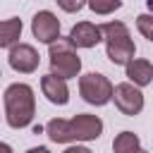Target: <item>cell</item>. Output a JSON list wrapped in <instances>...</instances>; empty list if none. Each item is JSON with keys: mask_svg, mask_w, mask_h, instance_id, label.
Masks as SVG:
<instances>
[{"mask_svg": "<svg viewBox=\"0 0 153 153\" xmlns=\"http://www.w3.org/2000/svg\"><path fill=\"white\" fill-rule=\"evenodd\" d=\"M2 153H12V148H10V143H2Z\"/></svg>", "mask_w": 153, "mask_h": 153, "instance_id": "obj_19", "label": "cell"}, {"mask_svg": "<svg viewBox=\"0 0 153 153\" xmlns=\"http://www.w3.org/2000/svg\"><path fill=\"white\" fill-rule=\"evenodd\" d=\"M88 0H57V5L65 10V12H79Z\"/></svg>", "mask_w": 153, "mask_h": 153, "instance_id": "obj_16", "label": "cell"}, {"mask_svg": "<svg viewBox=\"0 0 153 153\" xmlns=\"http://www.w3.org/2000/svg\"><path fill=\"white\" fill-rule=\"evenodd\" d=\"M146 5H148V10L153 12V0H146Z\"/></svg>", "mask_w": 153, "mask_h": 153, "instance_id": "obj_20", "label": "cell"}, {"mask_svg": "<svg viewBox=\"0 0 153 153\" xmlns=\"http://www.w3.org/2000/svg\"><path fill=\"white\" fill-rule=\"evenodd\" d=\"M136 148H141V146H139V136L134 131H120L112 141V153H131Z\"/></svg>", "mask_w": 153, "mask_h": 153, "instance_id": "obj_13", "label": "cell"}, {"mask_svg": "<svg viewBox=\"0 0 153 153\" xmlns=\"http://www.w3.org/2000/svg\"><path fill=\"white\" fill-rule=\"evenodd\" d=\"M79 93L91 105H105V103L112 100L115 86L110 84L108 76H103L98 72H88V74L79 76Z\"/></svg>", "mask_w": 153, "mask_h": 153, "instance_id": "obj_5", "label": "cell"}, {"mask_svg": "<svg viewBox=\"0 0 153 153\" xmlns=\"http://www.w3.org/2000/svg\"><path fill=\"white\" fill-rule=\"evenodd\" d=\"M41 91L43 96L55 103V105H67L69 103V88H67V79L57 76V74H45L41 76Z\"/></svg>", "mask_w": 153, "mask_h": 153, "instance_id": "obj_10", "label": "cell"}, {"mask_svg": "<svg viewBox=\"0 0 153 153\" xmlns=\"http://www.w3.org/2000/svg\"><path fill=\"white\" fill-rule=\"evenodd\" d=\"M19 36H22V19L10 17V19H5V22L0 24V45H2V48L17 45Z\"/></svg>", "mask_w": 153, "mask_h": 153, "instance_id": "obj_12", "label": "cell"}, {"mask_svg": "<svg viewBox=\"0 0 153 153\" xmlns=\"http://www.w3.org/2000/svg\"><path fill=\"white\" fill-rule=\"evenodd\" d=\"M50 74H57L62 79H74L81 72V57L74 50V43L67 38H60L50 45Z\"/></svg>", "mask_w": 153, "mask_h": 153, "instance_id": "obj_4", "label": "cell"}, {"mask_svg": "<svg viewBox=\"0 0 153 153\" xmlns=\"http://www.w3.org/2000/svg\"><path fill=\"white\" fill-rule=\"evenodd\" d=\"M65 153H91L86 146H69V148H65Z\"/></svg>", "mask_w": 153, "mask_h": 153, "instance_id": "obj_17", "label": "cell"}, {"mask_svg": "<svg viewBox=\"0 0 153 153\" xmlns=\"http://www.w3.org/2000/svg\"><path fill=\"white\" fill-rule=\"evenodd\" d=\"M103 38H105V55L112 65H129L134 60L136 45L129 36V29L124 22H105L103 26Z\"/></svg>", "mask_w": 153, "mask_h": 153, "instance_id": "obj_3", "label": "cell"}, {"mask_svg": "<svg viewBox=\"0 0 153 153\" xmlns=\"http://www.w3.org/2000/svg\"><path fill=\"white\" fill-rule=\"evenodd\" d=\"M31 31L41 43L53 45L55 41H60V19L50 10H41L31 19Z\"/></svg>", "mask_w": 153, "mask_h": 153, "instance_id": "obj_8", "label": "cell"}, {"mask_svg": "<svg viewBox=\"0 0 153 153\" xmlns=\"http://www.w3.org/2000/svg\"><path fill=\"white\" fill-rule=\"evenodd\" d=\"M5 120L12 129H24L36 115V98L29 84H10L5 88Z\"/></svg>", "mask_w": 153, "mask_h": 153, "instance_id": "obj_2", "label": "cell"}, {"mask_svg": "<svg viewBox=\"0 0 153 153\" xmlns=\"http://www.w3.org/2000/svg\"><path fill=\"white\" fill-rule=\"evenodd\" d=\"M112 100H115L117 110L122 115H127V117H134V115H139L143 110V93L131 81L117 84L115 86V93H112Z\"/></svg>", "mask_w": 153, "mask_h": 153, "instance_id": "obj_6", "label": "cell"}, {"mask_svg": "<svg viewBox=\"0 0 153 153\" xmlns=\"http://www.w3.org/2000/svg\"><path fill=\"white\" fill-rule=\"evenodd\" d=\"M45 134L55 143H67V141H96L103 134V122L98 115L79 112L72 120L55 117L45 124Z\"/></svg>", "mask_w": 153, "mask_h": 153, "instance_id": "obj_1", "label": "cell"}, {"mask_svg": "<svg viewBox=\"0 0 153 153\" xmlns=\"http://www.w3.org/2000/svg\"><path fill=\"white\" fill-rule=\"evenodd\" d=\"M7 62H10V67H12L14 72H19V74H31V72L38 69L41 55H38V50H36L33 45H29V43H17V45L10 48Z\"/></svg>", "mask_w": 153, "mask_h": 153, "instance_id": "obj_7", "label": "cell"}, {"mask_svg": "<svg viewBox=\"0 0 153 153\" xmlns=\"http://www.w3.org/2000/svg\"><path fill=\"white\" fill-rule=\"evenodd\" d=\"M136 29L141 31V36H146L153 43V14H139L136 17Z\"/></svg>", "mask_w": 153, "mask_h": 153, "instance_id": "obj_15", "label": "cell"}, {"mask_svg": "<svg viewBox=\"0 0 153 153\" xmlns=\"http://www.w3.org/2000/svg\"><path fill=\"white\" fill-rule=\"evenodd\" d=\"M69 41L74 43V48H96L103 38V29L91 24V22H79L72 26L69 31Z\"/></svg>", "mask_w": 153, "mask_h": 153, "instance_id": "obj_9", "label": "cell"}, {"mask_svg": "<svg viewBox=\"0 0 153 153\" xmlns=\"http://www.w3.org/2000/svg\"><path fill=\"white\" fill-rule=\"evenodd\" d=\"M124 69H127V79H129L134 86H148V84L153 81V65H151L148 60L134 57Z\"/></svg>", "mask_w": 153, "mask_h": 153, "instance_id": "obj_11", "label": "cell"}, {"mask_svg": "<svg viewBox=\"0 0 153 153\" xmlns=\"http://www.w3.org/2000/svg\"><path fill=\"white\" fill-rule=\"evenodd\" d=\"M26 153H50V151H48L45 146H33V148H29Z\"/></svg>", "mask_w": 153, "mask_h": 153, "instance_id": "obj_18", "label": "cell"}, {"mask_svg": "<svg viewBox=\"0 0 153 153\" xmlns=\"http://www.w3.org/2000/svg\"><path fill=\"white\" fill-rule=\"evenodd\" d=\"M93 14H112L115 10L122 7V0H88L86 2Z\"/></svg>", "mask_w": 153, "mask_h": 153, "instance_id": "obj_14", "label": "cell"}, {"mask_svg": "<svg viewBox=\"0 0 153 153\" xmlns=\"http://www.w3.org/2000/svg\"><path fill=\"white\" fill-rule=\"evenodd\" d=\"M131 153H146V151H143V148H136V151H131Z\"/></svg>", "mask_w": 153, "mask_h": 153, "instance_id": "obj_21", "label": "cell"}]
</instances>
